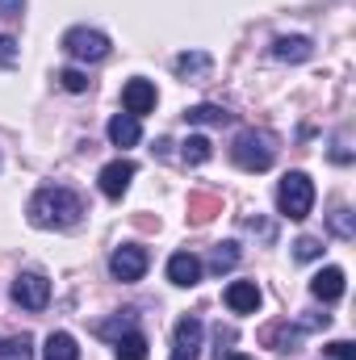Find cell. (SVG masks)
Wrapping results in <instances>:
<instances>
[{
    "label": "cell",
    "instance_id": "6da1fadb",
    "mask_svg": "<svg viewBox=\"0 0 356 360\" xmlns=\"http://www.w3.org/2000/svg\"><path fill=\"white\" fill-rule=\"evenodd\" d=\"M25 214H30V222L38 231H68V226H76L84 218V201L72 188L55 184V188H38L30 197V210Z\"/></svg>",
    "mask_w": 356,
    "mask_h": 360
},
{
    "label": "cell",
    "instance_id": "7a4b0ae2",
    "mask_svg": "<svg viewBox=\"0 0 356 360\" xmlns=\"http://www.w3.org/2000/svg\"><path fill=\"white\" fill-rule=\"evenodd\" d=\"M231 160L243 168V172H268L272 160H276V139L268 130H243L235 143H231Z\"/></svg>",
    "mask_w": 356,
    "mask_h": 360
},
{
    "label": "cell",
    "instance_id": "3957f363",
    "mask_svg": "<svg viewBox=\"0 0 356 360\" xmlns=\"http://www.w3.org/2000/svg\"><path fill=\"white\" fill-rule=\"evenodd\" d=\"M276 210L289 218V222H302L310 210H314V184L306 172H285L276 184Z\"/></svg>",
    "mask_w": 356,
    "mask_h": 360
},
{
    "label": "cell",
    "instance_id": "277c9868",
    "mask_svg": "<svg viewBox=\"0 0 356 360\" xmlns=\"http://www.w3.org/2000/svg\"><path fill=\"white\" fill-rule=\"evenodd\" d=\"M63 51H68L72 59H80V63H101V59L109 55V38H105L101 30L76 25V30L63 34Z\"/></svg>",
    "mask_w": 356,
    "mask_h": 360
},
{
    "label": "cell",
    "instance_id": "5b68a950",
    "mask_svg": "<svg viewBox=\"0 0 356 360\" xmlns=\"http://www.w3.org/2000/svg\"><path fill=\"white\" fill-rule=\"evenodd\" d=\"M13 302H17L21 310H46V302H51V281H46L42 272H21V276L13 281Z\"/></svg>",
    "mask_w": 356,
    "mask_h": 360
},
{
    "label": "cell",
    "instance_id": "8992f818",
    "mask_svg": "<svg viewBox=\"0 0 356 360\" xmlns=\"http://www.w3.org/2000/svg\"><path fill=\"white\" fill-rule=\"evenodd\" d=\"M201 335H205L201 319L184 314L177 323V331H172V360H197L201 356Z\"/></svg>",
    "mask_w": 356,
    "mask_h": 360
},
{
    "label": "cell",
    "instance_id": "52a82bcc",
    "mask_svg": "<svg viewBox=\"0 0 356 360\" xmlns=\"http://www.w3.org/2000/svg\"><path fill=\"white\" fill-rule=\"evenodd\" d=\"M147 252L143 248H117L113 256H109V272H113V281H143V272H147Z\"/></svg>",
    "mask_w": 356,
    "mask_h": 360
},
{
    "label": "cell",
    "instance_id": "ba28073f",
    "mask_svg": "<svg viewBox=\"0 0 356 360\" xmlns=\"http://www.w3.org/2000/svg\"><path fill=\"white\" fill-rule=\"evenodd\" d=\"M134 164L130 160H113V164H105L101 168V176H96V184H101V193L109 197V201H122V193L130 188V180H134Z\"/></svg>",
    "mask_w": 356,
    "mask_h": 360
},
{
    "label": "cell",
    "instance_id": "9c48e42d",
    "mask_svg": "<svg viewBox=\"0 0 356 360\" xmlns=\"http://www.w3.org/2000/svg\"><path fill=\"white\" fill-rule=\"evenodd\" d=\"M155 84L151 80H130L126 89H122V105H126V113L130 117H143V113H151L155 109Z\"/></svg>",
    "mask_w": 356,
    "mask_h": 360
},
{
    "label": "cell",
    "instance_id": "30bf717a",
    "mask_svg": "<svg viewBox=\"0 0 356 360\" xmlns=\"http://www.w3.org/2000/svg\"><path fill=\"white\" fill-rule=\"evenodd\" d=\"M227 306H231L235 314H256V310H260V289H256V281H231V285H227Z\"/></svg>",
    "mask_w": 356,
    "mask_h": 360
},
{
    "label": "cell",
    "instance_id": "8fae6325",
    "mask_svg": "<svg viewBox=\"0 0 356 360\" xmlns=\"http://www.w3.org/2000/svg\"><path fill=\"white\" fill-rule=\"evenodd\" d=\"M168 281L180 285V289H193V285L201 281V260H197L193 252H177V256L168 260Z\"/></svg>",
    "mask_w": 356,
    "mask_h": 360
},
{
    "label": "cell",
    "instance_id": "7c38bea8",
    "mask_svg": "<svg viewBox=\"0 0 356 360\" xmlns=\"http://www.w3.org/2000/svg\"><path fill=\"white\" fill-rule=\"evenodd\" d=\"M310 293L319 297V302H340L344 297V269H323L314 272V281H310Z\"/></svg>",
    "mask_w": 356,
    "mask_h": 360
},
{
    "label": "cell",
    "instance_id": "4fadbf2b",
    "mask_svg": "<svg viewBox=\"0 0 356 360\" xmlns=\"http://www.w3.org/2000/svg\"><path fill=\"white\" fill-rule=\"evenodd\" d=\"M105 134H109V143H113V147H134V143L143 139V126H139V117L117 113V117H109Z\"/></svg>",
    "mask_w": 356,
    "mask_h": 360
},
{
    "label": "cell",
    "instance_id": "5bb4252c",
    "mask_svg": "<svg viewBox=\"0 0 356 360\" xmlns=\"http://www.w3.org/2000/svg\"><path fill=\"white\" fill-rule=\"evenodd\" d=\"M272 55H276L281 63H306V59L314 55V42L302 38V34H293V38H276V42H272Z\"/></svg>",
    "mask_w": 356,
    "mask_h": 360
},
{
    "label": "cell",
    "instance_id": "9a60e30c",
    "mask_svg": "<svg viewBox=\"0 0 356 360\" xmlns=\"http://www.w3.org/2000/svg\"><path fill=\"white\" fill-rule=\"evenodd\" d=\"M265 344L268 348H276V352H298V344H302V327L272 323V327L265 331Z\"/></svg>",
    "mask_w": 356,
    "mask_h": 360
},
{
    "label": "cell",
    "instance_id": "2e32d148",
    "mask_svg": "<svg viewBox=\"0 0 356 360\" xmlns=\"http://www.w3.org/2000/svg\"><path fill=\"white\" fill-rule=\"evenodd\" d=\"M42 360H80V348L68 331H51L46 335V348H42Z\"/></svg>",
    "mask_w": 356,
    "mask_h": 360
},
{
    "label": "cell",
    "instance_id": "e0dca14e",
    "mask_svg": "<svg viewBox=\"0 0 356 360\" xmlns=\"http://www.w3.org/2000/svg\"><path fill=\"white\" fill-rule=\"evenodd\" d=\"M184 122H189V126H227L231 113H227L222 105H193V109L184 113Z\"/></svg>",
    "mask_w": 356,
    "mask_h": 360
},
{
    "label": "cell",
    "instance_id": "ac0fdd59",
    "mask_svg": "<svg viewBox=\"0 0 356 360\" xmlns=\"http://www.w3.org/2000/svg\"><path fill=\"white\" fill-rule=\"evenodd\" d=\"M210 155H214V151H210V139H205V134H189V139L180 143V160H184V164H193V168H197V164H205Z\"/></svg>",
    "mask_w": 356,
    "mask_h": 360
},
{
    "label": "cell",
    "instance_id": "d6986e66",
    "mask_svg": "<svg viewBox=\"0 0 356 360\" xmlns=\"http://www.w3.org/2000/svg\"><path fill=\"white\" fill-rule=\"evenodd\" d=\"M117 360H147V335L143 331L117 335Z\"/></svg>",
    "mask_w": 356,
    "mask_h": 360
},
{
    "label": "cell",
    "instance_id": "ffe728a7",
    "mask_svg": "<svg viewBox=\"0 0 356 360\" xmlns=\"http://www.w3.org/2000/svg\"><path fill=\"white\" fill-rule=\"evenodd\" d=\"M235 264H239V243H218V248L210 252V269L218 272V276L231 272Z\"/></svg>",
    "mask_w": 356,
    "mask_h": 360
},
{
    "label": "cell",
    "instance_id": "44dd1931",
    "mask_svg": "<svg viewBox=\"0 0 356 360\" xmlns=\"http://www.w3.org/2000/svg\"><path fill=\"white\" fill-rule=\"evenodd\" d=\"M0 360H30V335H8V340H0Z\"/></svg>",
    "mask_w": 356,
    "mask_h": 360
},
{
    "label": "cell",
    "instance_id": "7402d4cb",
    "mask_svg": "<svg viewBox=\"0 0 356 360\" xmlns=\"http://www.w3.org/2000/svg\"><path fill=\"white\" fill-rule=\"evenodd\" d=\"M205 68H210V55H201V51L180 55V59H177V76H184V80H189V76H201Z\"/></svg>",
    "mask_w": 356,
    "mask_h": 360
},
{
    "label": "cell",
    "instance_id": "603a6c76",
    "mask_svg": "<svg viewBox=\"0 0 356 360\" xmlns=\"http://www.w3.org/2000/svg\"><path fill=\"white\" fill-rule=\"evenodd\" d=\"M59 84L68 92H89V76H84L80 68H63V72H59Z\"/></svg>",
    "mask_w": 356,
    "mask_h": 360
},
{
    "label": "cell",
    "instance_id": "cb8c5ba5",
    "mask_svg": "<svg viewBox=\"0 0 356 360\" xmlns=\"http://www.w3.org/2000/svg\"><path fill=\"white\" fill-rule=\"evenodd\" d=\"M319 256H323V243H319V239L306 235V239L293 243V260H319Z\"/></svg>",
    "mask_w": 356,
    "mask_h": 360
},
{
    "label": "cell",
    "instance_id": "d4e9b609",
    "mask_svg": "<svg viewBox=\"0 0 356 360\" xmlns=\"http://www.w3.org/2000/svg\"><path fill=\"white\" fill-rule=\"evenodd\" d=\"M17 55H21V46H17V38H8V34H0V72H4V68H13V63H17Z\"/></svg>",
    "mask_w": 356,
    "mask_h": 360
},
{
    "label": "cell",
    "instance_id": "484cf974",
    "mask_svg": "<svg viewBox=\"0 0 356 360\" xmlns=\"http://www.w3.org/2000/svg\"><path fill=\"white\" fill-rule=\"evenodd\" d=\"M327 352L336 360H356V344L352 340H336V344H327Z\"/></svg>",
    "mask_w": 356,
    "mask_h": 360
},
{
    "label": "cell",
    "instance_id": "4316f807",
    "mask_svg": "<svg viewBox=\"0 0 356 360\" xmlns=\"http://www.w3.org/2000/svg\"><path fill=\"white\" fill-rule=\"evenodd\" d=\"M331 231H336L340 239H352V218H348V210H340V214L331 218Z\"/></svg>",
    "mask_w": 356,
    "mask_h": 360
},
{
    "label": "cell",
    "instance_id": "83f0119b",
    "mask_svg": "<svg viewBox=\"0 0 356 360\" xmlns=\"http://www.w3.org/2000/svg\"><path fill=\"white\" fill-rule=\"evenodd\" d=\"M25 0H0V17H21Z\"/></svg>",
    "mask_w": 356,
    "mask_h": 360
},
{
    "label": "cell",
    "instance_id": "f1b7e54d",
    "mask_svg": "<svg viewBox=\"0 0 356 360\" xmlns=\"http://www.w3.org/2000/svg\"><path fill=\"white\" fill-rule=\"evenodd\" d=\"M227 360H252V356H243V352H231V356H227Z\"/></svg>",
    "mask_w": 356,
    "mask_h": 360
}]
</instances>
